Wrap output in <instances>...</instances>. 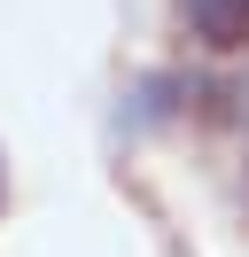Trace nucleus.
Listing matches in <instances>:
<instances>
[{"instance_id": "1", "label": "nucleus", "mask_w": 249, "mask_h": 257, "mask_svg": "<svg viewBox=\"0 0 249 257\" xmlns=\"http://www.w3.org/2000/svg\"><path fill=\"white\" fill-rule=\"evenodd\" d=\"M179 16L210 55H241L249 47V0H179Z\"/></svg>"}, {"instance_id": "2", "label": "nucleus", "mask_w": 249, "mask_h": 257, "mask_svg": "<svg viewBox=\"0 0 249 257\" xmlns=\"http://www.w3.org/2000/svg\"><path fill=\"white\" fill-rule=\"evenodd\" d=\"M226 101H241V109H233V117H241V125H249V78H233V86H226Z\"/></svg>"}]
</instances>
